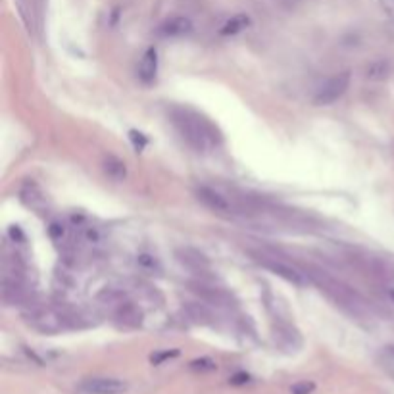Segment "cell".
<instances>
[{"label": "cell", "mask_w": 394, "mask_h": 394, "mask_svg": "<svg viewBox=\"0 0 394 394\" xmlns=\"http://www.w3.org/2000/svg\"><path fill=\"white\" fill-rule=\"evenodd\" d=\"M379 361H381V368L385 369L391 377H394V346L383 348L379 354Z\"/></svg>", "instance_id": "2e32d148"}, {"label": "cell", "mask_w": 394, "mask_h": 394, "mask_svg": "<svg viewBox=\"0 0 394 394\" xmlns=\"http://www.w3.org/2000/svg\"><path fill=\"white\" fill-rule=\"evenodd\" d=\"M317 285L319 289L325 292L327 296L337 302V306H341L344 312H348L352 316L364 317L368 314V306L358 292H354L350 287H346L341 281L333 279L331 275H327L325 271L319 269H312V274H308Z\"/></svg>", "instance_id": "7a4b0ae2"}, {"label": "cell", "mask_w": 394, "mask_h": 394, "mask_svg": "<svg viewBox=\"0 0 394 394\" xmlns=\"http://www.w3.org/2000/svg\"><path fill=\"white\" fill-rule=\"evenodd\" d=\"M102 172L106 173V177H110L111 181H118V183L127 177L125 162H121L120 158H116V156H106L104 158Z\"/></svg>", "instance_id": "30bf717a"}, {"label": "cell", "mask_w": 394, "mask_h": 394, "mask_svg": "<svg viewBox=\"0 0 394 394\" xmlns=\"http://www.w3.org/2000/svg\"><path fill=\"white\" fill-rule=\"evenodd\" d=\"M388 64L383 60L379 62H373V64H369L368 69H366V78L371 79V81H383V79L388 78Z\"/></svg>", "instance_id": "9a60e30c"}, {"label": "cell", "mask_w": 394, "mask_h": 394, "mask_svg": "<svg viewBox=\"0 0 394 394\" xmlns=\"http://www.w3.org/2000/svg\"><path fill=\"white\" fill-rule=\"evenodd\" d=\"M172 121L183 141H187V145L192 146L198 152H206L214 146V129L197 114L189 110H173Z\"/></svg>", "instance_id": "6da1fadb"}, {"label": "cell", "mask_w": 394, "mask_h": 394, "mask_svg": "<svg viewBox=\"0 0 394 394\" xmlns=\"http://www.w3.org/2000/svg\"><path fill=\"white\" fill-rule=\"evenodd\" d=\"M137 264L143 269H146V271H154V269H160V264H158V260H156L154 256H150V254H141V256L137 258Z\"/></svg>", "instance_id": "d6986e66"}, {"label": "cell", "mask_w": 394, "mask_h": 394, "mask_svg": "<svg viewBox=\"0 0 394 394\" xmlns=\"http://www.w3.org/2000/svg\"><path fill=\"white\" fill-rule=\"evenodd\" d=\"M187 314H189L195 321L198 323H210V319H212V314H210V310L206 308L204 304H198V302H189L187 306Z\"/></svg>", "instance_id": "5bb4252c"}, {"label": "cell", "mask_w": 394, "mask_h": 394, "mask_svg": "<svg viewBox=\"0 0 394 394\" xmlns=\"http://www.w3.org/2000/svg\"><path fill=\"white\" fill-rule=\"evenodd\" d=\"M388 296H391V300L394 302V289H388Z\"/></svg>", "instance_id": "d4e9b609"}, {"label": "cell", "mask_w": 394, "mask_h": 394, "mask_svg": "<svg viewBox=\"0 0 394 394\" xmlns=\"http://www.w3.org/2000/svg\"><path fill=\"white\" fill-rule=\"evenodd\" d=\"M275 341L279 346H283V348H289V350H294V348H298L300 346V337L298 333L289 325H279L275 329Z\"/></svg>", "instance_id": "7c38bea8"}, {"label": "cell", "mask_w": 394, "mask_h": 394, "mask_svg": "<svg viewBox=\"0 0 394 394\" xmlns=\"http://www.w3.org/2000/svg\"><path fill=\"white\" fill-rule=\"evenodd\" d=\"M197 198L206 208H210L212 212H217V214H231V202L223 197V195H220L217 190L210 189V187H200V189L197 190Z\"/></svg>", "instance_id": "8992f818"}, {"label": "cell", "mask_w": 394, "mask_h": 394, "mask_svg": "<svg viewBox=\"0 0 394 394\" xmlns=\"http://www.w3.org/2000/svg\"><path fill=\"white\" fill-rule=\"evenodd\" d=\"M158 71V52L156 48H148L138 62V79L143 83H152Z\"/></svg>", "instance_id": "ba28073f"}, {"label": "cell", "mask_w": 394, "mask_h": 394, "mask_svg": "<svg viewBox=\"0 0 394 394\" xmlns=\"http://www.w3.org/2000/svg\"><path fill=\"white\" fill-rule=\"evenodd\" d=\"M314 388L316 385L314 383H296V385L292 386V394H312L314 393Z\"/></svg>", "instance_id": "7402d4cb"}, {"label": "cell", "mask_w": 394, "mask_h": 394, "mask_svg": "<svg viewBox=\"0 0 394 394\" xmlns=\"http://www.w3.org/2000/svg\"><path fill=\"white\" fill-rule=\"evenodd\" d=\"M129 138H131V143H133V146H135L137 152H141V150L146 146V143H148L145 135L138 133V131H131V133H129Z\"/></svg>", "instance_id": "ffe728a7"}, {"label": "cell", "mask_w": 394, "mask_h": 394, "mask_svg": "<svg viewBox=\"0 0 394 394\" xmlns=\"http://www.w3.org/2000/svg\"><path fill=\"white\" fill-rule=\"evenodd\" d=\"M190 369L198 371V373H208V371L215 369V361H212L210 358H200V360L190 361Z\"/></svg>", "instance_id": "ac0fdd59"}, {"label": "cell", "mask_w": 394, "mask_h": 394, "mask_svg": "<svg viewBox=\"0 0 394 394\" xmlns=\"http://www.w3.org/2000/svg\"><path fill=\"white\" fill-rule=\"evenodd\" d=\"M192 31V21L189 17L175 16L165 19L162 26H160V33L163 37H185Z\"/></svg>", "instance_id": "52a82bcc"}, {"label": "cell", "mask_w": 394, "mask_h": 394, "mask_svg": "<svg viewBox=\"0 0 394 394\" xmlns=\"http://www.w3.org/2000/svg\"><path fill=\"white\" fill-rule=\"evenodd\" d=\"M250 26V17L244 16V14H239V16H233L231 19H227L223 27L220 29L222 35H237L240 33L242 29H247Z\"/></svg>", "instance_id": "4fadbf2b"}, {"label": "cell", "mask_w": 394, "mask_h": 394, "mask_svg": "<svg viewBox=\"0 0 394 394\" xmlns=\"http://www.w3.org/2000/svg\"><path fill=\"white\" fill-rule=\"evenodd\" d=\"M348 87H350V71H341L331 79H327L325 83L317 89L314 104L316 106H331L346 93Z\"/></svg>", "instance_id": "3957f363"}, {"label": "cell", "mask_w": 394, "mask_h": 394, "mask_svg": "<svg viewBox=\"0 0 394 394\" xmlns=\"http://www.w3.org/2000/svg\"><path fill=\"white\" fill-rule=\"evenodd\" d=\"M258 262L266 267V269H269L271 274L279 275V277L287 279L289 283L298 285V287H304V285H308V281H310L308 274H304V271H300V269L289 266V264H285V262H279L277 258L262 256L260 260H258Z\"/></svg>", "instance_id": "277c9868"}, {"label": "cell", "mask_w": 394, "mask_h": 394, "mask_svg": "<svg viewBox=\"0 0 394 394\" xmlns=\"http://www.w3.org/2000/svg\"><path fill=\"white\" fill-rule=\"evenodd\" d=\"M21 198H24V202H26V204L33 206V208L37 206V202H41V200H43L35 185H27L26 189L21 190Z\"/></svg>", "instance_id": "e0dca14e"}, {"label": "cell", "mask_w": 394, "mask_h": 394, "mask_svg": "<svg viewBox=\"0 0 394 394\" xmlns=\"http://www.w3.org/2000/svg\"><path fill=\"white\" fill-rule=\"evenodd\" d=\"M85 394H123L127 393V383L116 377H93L81 383Z\"/></svg>", "instance_id": "5b68a950"}, {"label": "cell", "mask_w": 394, "mask_h": 394, "mask_svg": "<svg viewBox=\"0 0 394 394\" xmlns=\"http://www.w3.org/2000/svg\"><path fill=\"white\" fill-rule=\"evenodd\" d=\"M381 8L385 10V14L394 21V0H379Z\"/></svg>", "instance_id": "603a6c76"}, {"label": "cell", "mask_w": 394, "mask_h": 394, "mask_svg": "<svg viewBox=\"0 0 394 394\" xmlns=\"http://www.w3.org/2000/svg\"><path fill=\"white\" fill-rule=\"evenodd\" d=\"M279 2H281L283 6H289V8H291V6H294V4H296L298 0H279Z\"/></svg>", "instance_id": "cb8c5ba5"}, {"label": "cell", "mask_w": 394, "mask_h": 394, "mask_svg": "<svg viewBox=\"0 0 394 394\" xmlns=\"http://www.w3.org/2000/svg\"><path fill=\"white\" fill-rule=\"evenodd\" d=\"M116 317H118L120 323L127 327H137L141 325V321H143L141 310H138L137 306H133V304H121L118 312H116Z\"/></svg>", "instance_id": "8fae6325"}, {"label": "cell", "mask_w": 394, "mask_h": 394, "mask_svg": "<svg viewBox=\"0 0 394 394\" xmlns=\"http://www.w3.org/2000/svg\"><path fill=\"white\" fill-rule=\"evenodd\" d=\"M177 258H179L181 264L189 266L190 269H204V267L210 266L208 258H206L202 252H198V250H195V249L177 250Z\"/></svg>", "instance_id": "9c48e42d"}, {"label": "cell", "mask_w": 394, "mask_h": 394, "mask_svg": "<svg viewBox=\"0 0 394 394\" xmlns=\"http://www.w3.org/2000/svg\"><path fill=\"white\" fill-rule=\"evenodd\" d=\"M175 356H179V350H172V352H160V354H152V358L150 361L152 364H162L165 360H172Z\"/></svg>", "instance_id": "44dd1931"}]
</instances>
